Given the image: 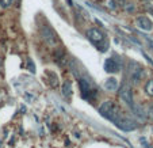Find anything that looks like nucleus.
<instances>
[{"mask_svg":"<svg viewBox=\"0 0 153 148\" xmlns=\"http://www.w3.org/2000/svg\"><path fill=\"white\" fill-rule=\"evenodd\" d=\"M99 113H100L102 117H104L106 120L114 122V124H115V122L121 118L122 114H123L122 110L119 109V106L114 103L113 101H104L103 103L99 106Z\"/></svg>","mask_w":153,"mask_h":148,"instance_id":"obj_1","label":"nucleus"},{"mask_svg":"<svg viewBox=\"0 0 153 148\" xmlns=\"http://www.w3.org/2000/svg\"><path fill=\"white\" fill-rule=\"evenodd\" d=\"M85 34H87V38H88L94 45H96V48H98L100 52H106L107 48H108V42H107L106 35H104V33L102 31V30L96 29V27H91V29L87 30Z\"/></svg>","mask_w":153,"mask_h":148,"instance_id":"obj_2","label":"nucleus"},{"mask_svg":"<svg viewBox=\"0 0 153 148\" xmlns=\"http://www.w3.org/2000/svg\"><path fill=\"white\" fill-rule=\"evenodd\" d=\"M39 34L42 37V40L49 45L50 48H57L58 44H60V38H58V34L53 30V27L50 25L45 23L43 22L39 26Z\"/></svg>","mask_w":153,"mask_h":148,"instance_id":"obj_3","label":"nucleus"},{"mask_svg":"<svg viewBox=\"0 0 153 148\" xmlns=\"http://www.w3.org/2000/svg\"><path fill=\"white\" fill-rule=\"evenodd\" d=\"M79 86H80V91H81V96L87 101H94L98 95V90L94 86V83L91 80H87L85 78H80L79 79Z\"/></svg>","mask_w":153,"mask_h":148,"instance_id":"obj_4","label":"nucleus"},{"mask_svg":"<svg viewBox=\"0 0 153 148\" xmlns=\"http://www.w3.org/2000/svg\"><path fill=\"white\" fill-rule=\"evenodd\" d=\"M122 68V61H121V57L118 55H111L108 58H106L104 61V71L108 73H117L119 72Z\"/></svg>","mask_w":153,"mask_h":148,"instance_id":"obj_5","label":"nucleus"},{"mask_svg":"<svg viewBox=\"0 0 153 148\" xmlns=\"http://www.w3.org/2000/svg\"><path fill=\"white\" fill-rule=\"evenodd\" d=\"M129 72H130V80L134 84H138L142 80L144 76V68L141 64H138L137 61H130L129 65Z\"/></svg>","mask_w":153,"mask_h":148,"instance_id":"obj_6","label":"nucleus"},{"mask_svg":"<svg viewBox=\"0 0 153 148\" xmlns=\"http://www.w3.org/2000/svg\"><path fill=\"white\" fill-rule=\"evenodd\" d=\"M119 98L122 99V101L125 102V103L127 105V106H133L134 105V101H133V90H131V86H130L129 83H123L119 87Z\"/></svg>","mask_w":153,"mask_h":148,"instance_id":"obj_7","label":"nucleus"},{"mask_svg":"<svg viewBox=\"0 0 153 148\" xmlns=\"http://www.w3.org/2000/svg\"><path fill=\"white\" fill-rule=\"evenodd\" d=\"M115 125L119 129H122V131H125V132H130V131L137 129V122L134 121V120H131L130 117L125 116V114H122L121 118L115 122Z\"/></svg>","mask_w":153,"mask_h":148,"instance_id":"obj_8","label":"nucleus"},{"mask_svg":"<svg viewBox=\"0 0 153 148\" xmlns=\"http://www.w3.org/2000/svg\"><path fill=\"white\" fill-rule=\"evenodd\" d=\"M136 25L138 26V29L144 30V31H150V30L153 29L152 20H150L148 16H145V15H140V16H137Z\"/></svg>","mask_w":153,"mask_h":148,"instance_id":"obj_9","label":"nucleus"},{"mask_svg":"<svg viewBox=\"0 0 153 148\" xmlns=\"http://www.w3.org/2000/svg\"><path fill=\"white\" fill-rule=\"evenodd\" d=\"M104 88L107 91H115L118 88V80L115 78H108L106 81H104Z\"/></svg>","mask_w":153,"mask_h":148,"instance_id":"obj_10","label":"nucleus"},{"mask_svg":"<svg viewBox=\"0 0 153 148\" xmlns=\"http://www.w3.org/2000/svg\"><path fill=\"white\" fill-rule=\"evenodd\" d=\"M72 94H73V91H72V83H71L69 80H65L62 83V95L65 96L67 99H71Z\"/></svg>","mask_w":153,"mask_h":148,"instance_id":"obj_11","label":"nucleus"},{"mask_svg":"<svg viewBox=\"0 0 153 148\" xmlns=\"http://www.w3.org/2000/svg\"><path fill=\"white\" fill-rule=\"evenodd\" d=\"M45 75H46V78L49 79V83L52 87H57L58 86V76L56 75V72H53V71H45Z\"/></svg>","mask_w":153,"mask_h":148,"instance_id":"obj_12","label":"nucleus"},{"mask_svg":"<svg viewBox=\"0 0 153 148\" xmlns=\"http://www.w3.org/2000/svg\"><path fill=\"white\" fill-rule=\"evenodd\" d=\"M145 93L149 96H153V79L146 81V84H145Z\"/></svg>","mask_w":153,"mask_h":148,"instance_id":"obj_13","label":"nucleus"},{"mask_svg":"<svg viewBox=\"0 0 153 148\" xmlns=\"http://www.w3.org/2000/svg\"><path fill=\"white\" fill-rule=\"evenodd\" d=\"M15 0H0V8L1 10H7L14 4Z\"/></svg>","mask_w":153,"mask_h":148,"instance_id":"obj_14","label":"nucleus"},{"mask_svg":"<svg viewBox=\"0 0 153 148\" xmlns=\"http://www.w3.org/2000/svg\"><path fill=\"white\" fill-rule=\"evenodd\" d=\"M29 70L31 71V72H35V65L31 63V60H29Z\"/></svg>","mask_w":153,"mask_h":148,"instance_id":"obj_15","label":"nucleus"},{"mask_svg":"<svg viewBox=\"0 0 153 148\" xmlns=\"http://www.w3.org/2000/svg\"><path fill=\"white\" fill-rule=\"evenodd\" d=\"M150 12H152V14H153V8H152V10H150Z\"/></svg>","mask_w":153,"mask_h":148,"instance_id":"obj_16","label":"nucleus"}]
</instances>
